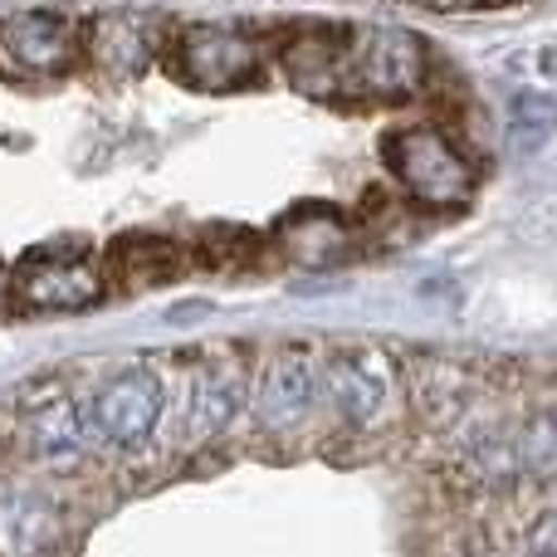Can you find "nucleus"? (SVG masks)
I'll return each mask as SVG.
<instances>
[{"mask_svg": "<svg viewBox=\"0 0 557 557\" xmlns=\"http://www.w3.org/2000/svg\"><path fill=\"white\" fill-rule=\"evenodd\" d=\"M98 270L108 294H147L191 270V245L162 231H127L98 250Z\"/></svg>", "mask_w": 557, "mask_h": 557, "instance_id": "12", "label": "nucleus"}, {"mask_svg": "<svg viewBox=\"0 0 557 557\" xmlns=\"http://www.w3.org/2000/svg\"><path fill=\"white\" fill-rule=\"evenodd\" d=\"M270 240L278 250V264H304V270H333V264H347L362 250L357 221L327 201H304L284 211L274 221Z\"/></svg>", "mask_w": 557, "mask_h": 557, "instance_id": "10", "label": "nucleus"}, {"mask_svg": "<svg viewBox=\"0 0 557 557\" xmlns=\"http://www.w3.org/2000/svg\"><path fill=\"white\" fill-rule=\"evenodd\" d=\"M323 416V347L313 343H278L260 352L250 386V416L255 435L270 445L294 441L298 431Z\"/></svg>", "mask_w": 557, "mask_h": 557, "instance_id": "5", "label": "nucleus"}, {"mask_svg": "<svg viewBox=\"0 0 557 557\" xmlns=\"http://www.w3.org/2000/svg\"><path fill=\"white\" fill-rule=\"evenodd\" d=\"M406 396L401 357L382 343L323 347V416L337 435L372 441L386 431Z\"/></svg>", "mask_w": 557, "mask_h": 557, "instance_id": "2", "label": "nucleus"}, {"mask_svg": "<svg viewBox=\"0 0 557 557\" xmlns=\"http://www.w3.org/2000/svg\"><path fill=\"white\" fill-rule=\"evenodd\" d=\"M557 133V94H539L523 88L509 108V143L513 152H539L543 143Z\"/></svg>", "mask_w": 557, "mask_h": 557, "instance_id": "13", "label": "nucleus"}, {"mask_svg": "<svg viewBox=\"0 0 557 557\" xmlns=\"http://www.w3.org/2000/svg\"><path fill=\"white\" fill-rule=\"evenodd\" d=\"M0 313H10V264H0Z\"/></svg>", "mask_w": 557, "mask_h": 557, "instance_id": "15", "label": "nucleus"}, {"mask_svg": "<svg viewBox=\"0 0 557 557\" xmlns=\"http://www.w3.org/2000/svg\"><path fill=\"white\" fill-rule=\"evenodd\" d=\"M157 59L182 94H240L260 78L264 49L255 29L215 20H166Z\"/></svg>", "mask_w": 557, "mask_h": 557, "instance_id": "3", "label": "nucleus"}, {"mask_svg": "<svg viewBox=\"0 0 557 557\" xmlns=\"http://www.w3.org/2000/svg\"><path fill=\"white\" fill-rule=\"evenodd\" d=\"M166 401H172L166 376L152 362L117 367L113 376H103L88 396H78V421L94 455H117V460L147 455L166 421Z\"/></svg>", "mask_w": 557, "mask_h": 557, "instance_id": "4", "label": "nucleus"}, {"mask_svg": "<svg viewBox=\"0 0 557 557\" xmlns=\"http://www.w3.org/2000/svg\"><path fill=\"white\" fill-rule=\"evenodd\" d=\"M401 376H406V406L416 411V421L441 435H450L490 396V382L474 367H465L460 357H445V352L411 357V362H401Z\"/></svg>", "mask_w": 557, "mask_h": 557, "instance_id": "9", "label": "nucleus"}, {"mask_svg": "<svg viewBox=\"0 0 557 557\" xmlns=\"http://www.w3.org/2000/svg\"><path fill=\"white\" fill-rule=\"evenodd\" d=\"M519 553L523 557H557V499L539 504L519 529Z\"/></svg>", "mask_w": 557, "mask_h": 557, "instance_id": "14", "label": "nucleus"}, {"mask_svg": "<svg viewBox=\"0 0 557 557\" xmlns=\"http://www.w3.org/2000/svg\"><path fill=\"white\" fill-rule=\"evenodd\" d=\"M392 186L416 211H460L480 191V162L445 123H401L376 143Z\"/></svg>", "mask_w": 557, "mask_h": 557, "instance_id": "1", "label": "nucleus"}, {"mask_svg": "<svg viewBox=\"0 0 557 557\" xmlns=\"http://www.w3.org/2000/svg\"><path fill=\"white\" fill-rule=\"evenodd\" d=\"M15 441H20V465L49 474V480H74L88 470V445L84 421H78V396L64 386H39L20 401V421H15Z\"/></svg>", "mask_w": 557, "mask_h": 557, "instance_id": "8", "label": "nucleus"}, {"mask_svg": "<svg viewBox=\"0 0 557 557\" xmlns=\"http://www.w3.org/2000/svg\"><path fill=\"white\" fill-rule=\"evenodd\" d=\"M69 539L59 499L45 484L15 470H0V553L5 557H54Z\"/></svg>", "mask_w": 557, "mask_h": 557, "instance_id": "11", "label": "nucleus"}, {"mask_svg": "<svg viewBox=\"0 0 557 557\" xmlns=\"http://www.w3.org/2000/svg\"><path fill=\"white\" fill-rule=\"evenodd\" d=\"M103 298L98 250L78 240H49L10 264V313H84Z\"/></svg>", "mask_w": 557, "mask_h": 557, "instance_id": "6", "label": "nucleus"}, {"mask_svg": "<svg viewBox=\"0 0 557 557\" xmlns=\"http://www.w3.org/2000/svg\"><path fill=\"white\" fill-rule=\"evenodd\" d=\"M255 367H260V352H250L245 343H221L211 352H201L191 386H186V425H182V441L191 450L225 441L250 416Z\"/></svg>", "mask_w": 557, "mask_h": 557, "instance_id": "7", "label": "nucleus"}]
</instances>
